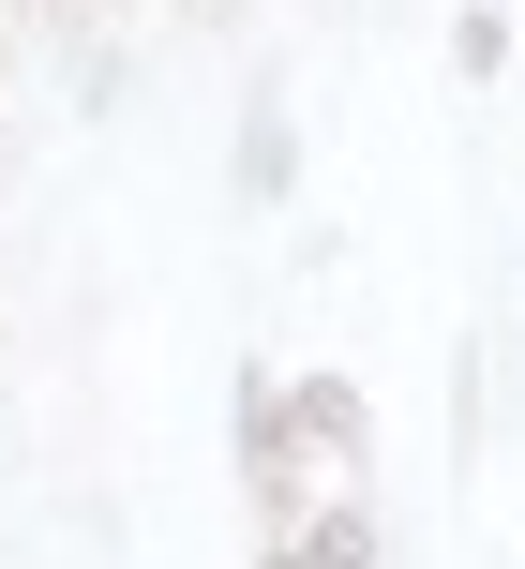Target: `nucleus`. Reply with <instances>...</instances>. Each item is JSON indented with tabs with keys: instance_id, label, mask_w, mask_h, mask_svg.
Instances as JSON below:
<instances>
[{
	"instance_id": "f257e3e1",
	"label": "nucleus",
	"mask_w": 525,
	"mask_h": 569,
	"mask_svg": "<svg viewBox=\"0 0 525 569\" xmlns=\"http://www.w3.org/2000/svg\"><path fill=\"white\" fill-rule=\"evenodd\" d=\"M270 569H376V525H360V510H330V525H300Z\"/></svg>"
}]
</instances>
